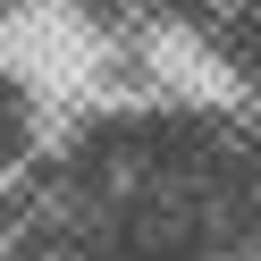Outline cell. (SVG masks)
Masks as SVG:
<instances>
[{
  "label": "cell",
  "instance_id": "6da1fadb",
  "mask_svg": "<svg viewBox=\"0 0 261 261\" xmlns=\"http://www.w3.org/2000/svg\"><path fill=\"white\" fill-rule=\"evenodd\" d=\"M9 143H17V126H9V118H0V169H9V160H17V152H9Z\"/></svg>",
  "mask_w": 261,
  "mask_h": 261
}]
</instances>
